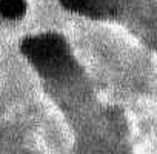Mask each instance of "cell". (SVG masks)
<instances>
[{"mask_svg": "<svg viewBox=\"0 0 157 154\" xmlns=\"http://www.w3.org/2000/svg\"><path fill=\"white\" fill-rule=\"evenodd\" d=\"M26 13L25 0H0V14L6 19H20Z\"/></svg>", "mask_w": 157, "mask_h": 154, "instance_id": "7a4b0ae2", "label": "cell"}, {"mask_svg": "<svg viewBox=\"0 0 157 154\" xmlns=\"http://www.w3.org/2000/svg\"><path fill=\"white\" fill-rule=\"evenodd\" d=\"M62 5L71 11H77V13H83V14H90V5L91 0H60Z\"/></svg>", "mask_w": 157, "mask_h": 154, "instance_id": "3957f363", "label": "cell"}, {"mask_svg": "<svg viewBox=\"0 0 157 154\" xmlns=\"http://www.w3.org/2000/svg\"><path fill=\"white\" fill-rule=\"evenodd\" d=\"M22 51L46 75L59 71V66H62L66 59L65 42H62V39L57 36H43L25 40L22 45Z\"/></svg>", "mask_w": 157, "mask_h": 154, "instance_id": "6da1fadb", "label": "cell"}]
</instances>
